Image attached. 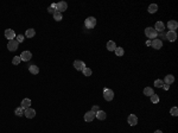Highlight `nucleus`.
I'll use <instances>...</instances> for the list:
<instances>
[{
  "instance_id": "f257e3e1",
  "label": "nucleus",
  "mask_w": 178,
  "mask_h": 133,
  "mask_svg": "<svg viewBox=\"0 0 178 133\" xmlns=\"http://www.w3.org/2000/svg\"><path fill=\"white\" fill-rule=\"evenodd\" d=\"M145 35H146V37L150 38V39H152V38L156 39L157 36H158V32L156 31L154 27H146L145 29Z\"/></svg>"
},
{
  "instance_id": "f03ea898",
  "label": "nucleus",
  "mask_w": 178,
  "mask_h": 133,
  "mask_svg": "<svg viewBox=\"0 0 178 133\" xmlns=\"http://www.w3.org/2000/svg\"><path fill=\"white\" fill-rule=\"evenodd\" d=\"M103 97L106 101H112L114 99V92L109 88H105L103 89Z\"/></svg>"
},
{
  "instance_id": "7ed1b4c3",
  "label": "nucleus",
  "mask_w": 178,
  "mask_h": 133,
  "mask_svg": "<svg viewBox=\"0 0 178 133\" xmlns=\"http://www.w3.org/2000/svg\"><path fill=\"white\" fill-rule=\"evenodd\" d=\"M84 25H86L87 29H94L95 25H96V19H95L94 17H89V18L86 19Z\"/></svg>"
},
{
  "instance_id": "20e7f679",
  "label": "nucleus",
  "mask_w": 178,
  "mask_h": 133,
  "mask_svg": "<svg viewBox=\"0 0 178 133\" xmlns=\"http://www.w3.org/2000/svg\"><path fill=\"white\" fill-rule=\"evenodd\" d=\"M67 8H68V4H67L66 1H59L58 4H56V11L61 12V13L67 11Z\"/></svg>"
},
{
  "instance_id": "39448f33",
  "label": "nucleus",
  "mask_w": 178,
  "mask_h": 133,
  "mask_svg": "<svg viewBox=\"0 0 178 133\" xmlns=\"http://www.w3.org/2000/svg\"><path fill=\"white\" fill-rule=\"evenodd\" d=\"M18 45L19 43L14 39H12V41H8V44H7V49L10 51H15L17 49H18Z\"/></svg>"
},
{
  "instance_id": "423d86ee",
  "label": "nucleus",
  "mask_w": 178,
  "mask_h": 133,
  "mask_svg": "<svg viewBox=\"0 0 178 133\" xmlns=\"http://www.w3.org/2000/svg\"><path fill=\"white\" fill-rule=\"evenodd\" d=\"M151 45H152L153 49L159 50V49L163 48V42L160 41V39H158V38H156V39H153V41L151 42Z\"/></svg>"
},
{
  "instance_id": "0eeeda50",
  "label": "nucleus",
  "mask_w": 178,
  "mask_h": 133,
  "mask_svg": "<svg viewBox=\"0 0 178 133\" xmlns=\"http://www.w3.org/2000/svg\"><path fill=\"white\" fill-rule=\"evenodd\" d=\"M24 115H25L27 119H32V118H35V115H36V111L32 109V108L24 109Z\"/></svg>"
},
{
  "instance_id": "6e6552de",
  "label": "nucleus",
  "mask_w": 178,
  "mask_h": 133,
  "mask_svg": "<svg viewBox=\"0 0 178 133\" xmlns=\"http://www.w3.org/2000/svg\"><path fill=\"white\" fill-rule=\"evenodd\" d=\"M74 66H75V69L76 70H80V71H82L86 68V64H84V62H82V61H75L74 62Z\"/></svg>"
},
{
  "instance_id": "1a4fd4ad",
  "label": "nucleus",
  "mask_w": 178,
  "mask_h": 133,
  "mask_svg": "<svg viewBox=\"0 0 178 133\" xmlns=\"http://www.w3.org/2000/svg\"><path fill=\"white\" fill-rule=\"evenodd\" d=\"M31 57H32V54L30 51H23L22 55H20V58H22V61H24V62H27V61H30L31 59Z\"/></svg>"
},
{
  "instance_id": "9d476101",
  "label": "nucleus",
  "mask_w": 178,
  "mask_h": 133,
  "mask_svg": "<svg viewBox=\"0 0 178 133\" xmlns=\"http://www.w3.org/2000/svg\"><path fill=\"white\" fill-rule=\"evenodd\" d=\"M166 39L170 42L176 41V39H177V33H176V31H169V32L166 33Z\"/></svg>"
},
{
  "instance_id": "9b49d317",
  "label": "nucleus",
  "mask_w": 178,
  "mask_h": 133,
  "mask_svg": "<svg viewBox=\"0 0 178 133\" xmlns=\"http://www.w3.org/2000/svg\"><path fill=\"white\" fill-rule=\"evenodd\" d=\"M94 119H95V113H94V112L89 111V112H87V113L84 114V120H86L87 122L93 121Z\"/></svg>"
},
{
  "instance_id": "f8f14e48",
  "label": "nucleus",
  "mask_w": 178,
  "mask_h": 133,
  "mask_svg": "<svg viewBox=\"0 0 178 133\" xmlns=\"http://www.w3.org/2000/svg\"><path fill=\"white\" fill-rule=\"evenodd\" d=\"M127 121H128V124H130L131 126H135L137 124H138V118H137V115L131 114L127 118Z\"/></svg>"
},
{
  "instance_id": "ddd939ff",
  "label": "nucleus",
  "mask_w": 178,
  "mask_h": 133,
  "mask_svg": "<svg viewBox=\"0 0 178 133\" xmlns=\"http://www.w3.org/2000/svg\"><path fill=\"white\" fill-rule=\"evenodd\" d=\"M5 37L7 38L8 41H12V39L15 37V32L11 29H7L6 31H5Z\"/></svg>"
},
{
  "instance_id": "4468645a",
  "label": "nucleus",
  "mask_w": 178,
  "mask_h": 133,
  "mask_svg": "<svg viewBox=\"0 0 178 133\" xmlns=\"http://www.w3.org/2000/svg\"><path fill=\"white\" fill-rule=\"evenodd\" d=\"M173 82H174V76H173V75H166V76H165V80H164V85L170 86V85H172Z\"/></svg>"
},
{
  "instance_id": "2eb2a0df",
  "label": "nucleus",
  "mask_w": 178,
  "mask_h": 133,
  "mask_svg": "<svg viewBox=\"0 0 178 133\" xmlns=\"http://www.w3.org/2000/svg\"><path fill=\"white\" fill-rule=\"evenodd\" d=\"M167 27L170 29V31H174L178 27V23L176 20H170V22L167 23Z\"/></svg>"
},
{
  "instance_id": "dca6fc26",
  "label": "nucleus",
  "mask_w": 178,
  "mask_h": 133,
  "mask_svg": "<svg viewBox=\"0 0 178 133\" xmlns=\"http://www.w3.org/2000/svg\"><path fill=\"white\" fill-rule=\"evenodd\" d=\"M30 106H31V100L30 99H24L22 101V106H20V107H22L23 109H27V108H30Z\"/></svg>"
},
{
  "instance_id": "f3484780",
  "label": "nucleus",
  "mask_w": 178,
  "mask_h": 133,
  "mask_svg": "<svg viewBox=\"0 0 178 133\" xmlns=\"http://www.w3.org/2000/svg\"><path fill=\"white\" fill-rule=\"evenodd\" d=\"M154 29H156V31L158 32H163L164 31V29H165V26H164V24L161 22H157L156 23V26H154Z\"/></svg>"
},
{
  "instance_id": "a211bd4d",
  "label": "nucleus",
  "mask_w": 178,
  "mask_h": 133,
  "mask_svg": "<svg viewBox=\"0 0 178 133\" xmlns=\"http://www.w3.org/2000/svg\"><path fill=\"white\" fill-rule=\"evenodd\" d=\"M95 117H96L99 120H105L107 115H106V113L103 111H98L96 113H95Z\"/></svg>"
},
{
  "instance_id": "6ab92c4d",
  "label": "nucleus",
  "mask_w": 178,
  "mask_h": 133,
  "mask_svg": "<svg viewBox=\"0 0 178 133\" xmlns=\"http://www.w3.org/2000/svg\"><path fill=\"white\" fill-rule=\"evenodd\" d=\"M29 71L31 73V74H33V75H37L38 73H39V68L37 65H31L29 68Z\"/></svg>"
},
{
  "instance_id": "aec40b11",
  "label": "nucleus",
  "mask_w": 178,
  "mask_h": 133,
  "mask_svg": "<svg viewBox=\"0 0 178 133\" xmlns=\"http://www.w3.org/2000/svg\"><path fill=\"white\" fill-rule=\"evenodd\" d=\"M107 49H108L109 51H114L116 49V45H115V43L113 41H109L108 43H107Z\"/></svg>"
},
{
  "instance_id": "412c9836",
  "label": "nucleus",
  "mask_w": 178,
  "mask_h": 133,
  "mask_svg": "<svg viewBox=\"0 0 178 133\" xmlns=\"http://www.w3.org/2000/svg\"><path fill=\"white\" fill-rule=\"evenodd\" d=\"M154 94V92H153V89L151 88V87H146L145 89H144V95L146 96H151Z\"/></svg>"
},
{
  "instance_id": "4be33fe9",
  "label": "nucleus",
  "mask_w": 178,
  "mask_h": 133,
  "mask_svg": "<svg viewBox=\"0 0 178 133\" xmlns=\"http://www.w3.org/2000/svg\"><path fill=\"white\" fill-rule=\"evenodd\" d=\"M36 35V31L33 29H29V30H26V32H25V36L27 38H32L33 36Z\"/></svg>"
},
{
  "instance_id": "5701e85b",
  "label": "nucleus",
  "mask_w": 178,
  "mask_h": 133,
  "mask_svg": "<svg viewBox=\"0 0 178 133\" xmlns=\"http://www.w3.org/2000/svg\"><path fill=\"white\" fill-rule=\"evenodd\" d=\"M62 13H61V12H58V11H56L54 13V19L55 20H56V22H61V20H62Z\"/></svg>"
},
{
  "instance_id": "b1692460",
  "label": "nucleus",
  "mask_w": 178,
  "mask_h": 133,
  "mask_svg": "<svg viewBox=\"0 0 178 133\" xmlns=\"http://www.w3.org/2000/svg\"><path fill=\"white\" fill-rule=\"evenodd\" d=\"M157 10H158V6H157L156 4H152L149 6V12L150 13H156Z\"/></svg>"
},
{
  "instance_id": "393cba45",
  "label": "nucleus",
  "mask_w": 178,
  "mask_h": 133,
  "mask_svg": "<svg viewBox=\"0 0 178 133\" xmlns=\"http://www.w3.org/2000/svg\"><path fill=\"white\" fill-rule=\"evenodd\" d=\"M20 62H22V58H20V56H14V57H13V59H12V63H13L14 65H18Z\"/></svg>"
},
{
  "instance_id": "a878e982",
  "label": "nucleus",
  "mask_w": 178,
  "mask_h": 133,
  "mask_svg": "<svg viewBox=\"0 0 178 133\" xmlns=\"http://www.w3.org/2000/svg\"><path fill=\"white\" fill-rule=\"evenodd\" d=\"M14 114H15V115H18V117H22V115H24V109H23L22 107H18V108H15V111H14Z\"/></svg>"
},
{
  "instance_id": "bb28decb",
  "label": "nucleus",
  "mask_w": 178,
  "mask_h": 133,
  "mask_svg": "<svg viewBox=\"0 0 178 133\" xmlns=\"http://www.w3.org/2000/svg\"><path fill=\"white\" fill-rule=\"evenodd\" d=\"M114 51H115V55H116V56H119V57L124 55V52H125V51H124V48H116Z\"/></svg>"
},
{
  "instance_id": "cd10ccee",
  "label": "nucleus",
  "mask_w": 178,
  "mask_h": 133,
  "mask_svg": "<svg viewBox=\"0 0 178 133\" xmlns=\"http://www.w3.org/2000/svg\"><path fill=\"white\" fill-rule=\"evenodd\" d=\"M151 101H152V104H158L159 102V96L156 95V94L151 95Z\"/></svg>"
},
{
  "instance_id": "c85d7f7f",
  "label": "nucleus",
  "mask_w": 178,
  "mask_h": 133,
  "mask_svg": "<svg viewBox=\"0 0 178 133\" xmlns=\"http://www.w3.org/2000/svg\"><path fill=\"white\" fill-rule=\"evenodd\" d=\"M154 86H156L157 88H163L164 81H161V80H156V81H154Z\"/></svg>"
},
{
  "instance_id": "c756f323",
  "label": "nucleus",
  "mask_w": 178,
  "mask_h": 133,
  "mask_svg": "<svg viewBox=\"0 0 178 133\" xmlns=\"http://www.w3.org/2000/svg\"><path fill=\"white\" fill-rule=\"evenodd\" d=\"M170 114L172 115V117H177L178 115V108L177 107H172L170 109Z\"/></svg>"
},
{
  "instance_id": "7c9ffc66",
  "label": "nucleus",
  "mask_w": 178,
  "mask_h": 133,
  "mask_svg": "<svg viewBox=\"0 0 178 133\" xmlns=\"http://www.w3.org/2000/svg\"><path fill=\"white\" fill-rule=\"evenodd\" d=\"M82 71H83V75H84V76H87V77L91 75V69H89V68H87V66H86Z\"/></svg>"
},
{
  "instance_id": "2f4dec72",
  "label": "nucleus",
  "mask_w": 178,
  "mask_h": 133,
  "mask_svg": "<svg viewBox=\"0 0 178 133\" xmlns=\"http://www.w3.org/2000/svg\"><path fill=\"white\" fill-rule=\"evenodd\" d=\"M24 36H23V35H19V36H17V39H15V41L18 42V43H23V42H24Z\"/></svg>"
},
{
  "instance_id": "473e14b6",
  "label": "nucleus",
  "mask_w": 178,
  "mask_h": 133,
  "mask_svg": "<svg viewBox=\"0 0 178 133\" xmlns=\"http://www.w3.org/2000/svg\"><path fill=\"white\" fill-rule=\"evenodd\" d=\"M47 12H49V13H52V14H54L55 12H56V8H54V7H51V6H50V7L47 8Z\"/></svg>"
},
{
  "instance_id": "72a5a7b5",
  "label": "nucleus",
  "mask_w": 178,
  "mask_h": 133,
  "mask_svg": "<svg viewBox=\"0 0 178 133\" xmlns=\"http://www.w3.org/2000/svg\"><path fill=\"white\" fill-rule=\"evenodd\" d=\"M98 111H100V109H99V106H93V108H91V112L96 113Z\"/></svg>"
},
{
  "instance_id": "f704fd0d",
  "label": "nucleus",
  "mask_w": 178,
  "mask_h": 133,
  "mask_svg": "<svg viewBox=\"0 0 178 133\" xmlns=\"http://www.w3.org/2000/svg\"><path fill=\"white\" fill-rule=\"evenodd\" d=\"M163 88L165 89V90H167V89H169V86H167V85H164V86H163Z\"/></svg>"
},
{
  "instance_id": "c9c22d12",
  "label": "nucleus",
  "mask_w": 178,
  "mask_h": 133,
  "mask_svg": "<svg viewBox=\"0 0 178 133\" xmlns=\"http://www.w3.org/2000/svg\"><path fill=\"white\" fill-rule=\"evenodd\" d=\"M154 133H163V132H161V131H159V129H158V131H156V132H154Z\"/></svg>"
}]
</instances>
